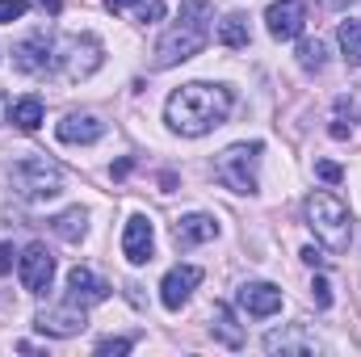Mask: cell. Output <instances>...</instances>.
<instances>
[{"mask_svg":"<svg viewBox=\"0 0 361 357\" xmlns=\"http://www.w3.org/2000/svg\"><path fill=\"white\" fill-rule=\"evenodd\" d=\"M231 105H235L231 89H223V85H206V80H193V85H180V89L169 97L164 118H169V126H173L177 135L197 139V135L223 126L227 114H231Z\"/></svg>","mask_w":361,"mask_h":357,"instance_id":"1","label":"cell"},{"mask_svg":"<svg viewBox=\"0 0 361 357\" xmlns=\"http://www.w3.org/2000/svg\"><path fill=\"white\" fill-rule=\"evenodd\" d=\"M206 38H210V8H206V0H189L156 47V68L164 72V68H177L185 59H193L206 47Z\"/></svg>","mask_w":361,"mask_h":357,"instance_id":"2","label":"cell"},{"mask_svg":"<svg viewBox=\"0 0 361 357\" xmlns=\"http://www.w3.org/2000/svg\"><path fill=\"white\" fill-rule=\"evenodd\" d=\"M307 227L315 231V240L328 253H349V244H353V214L332 193H311L307 198Z\"/></svg>","mask_w":361,"mask_h":357,"instance_id":"3","label":"cell"},{"mask_svg":"<svg viewBox=\"0 0 361 357\" xmlns=\"http://www.w3.org/2000/svg\"><path fill=\"white\" fill-rule=\"evenodd\" d=\"M101 59H105V47H101L97 34H63L51 47V72L63 76L68 85L89 80L92 72L101 68Z\"/></svg>","mask_w":361,"mask_h":357,"instance_id":"4","label":"cell"},{"mask_svg":"<svg viewBox=\"0 0 361 357\" xmlns=\"http://www.w3.org/2000/svg\"><path fill=\"white\" fill-rule=\"evenodd\" d=\"M8 181L25 202H47L55 193H63V169L55 160H47L42 152H25L21 160L8 164Z\"/></svg>","mask_w":361,"mask_h":357,"instance_id":"5","label":"cell"},{"mask_svg":"<svg viewBox=\"0 0 361 357\" xmlns=\"http://www.w3.org/2000/svg\"><path fill=\"white\" fill-rule=\"evenodd\" d=\"M265 143H235L214 160V177L223 181L231 193H257V164H261Z\"/></svg>","mask_w":361,"mask_h":357,"instance_id":"6","label":"cell"},{"mask_svg":"<svg viewBox=\"0 0 361 357\" xmlns=\"http://www.w3.org/2000/svg\"><path fill=\"white\" fill-rule=\"evenodd\" d=\"M34 328L42 332V337H55V341H68V337H76V332H85V307L80 303H47L42 311H38V320H34Z\"/></svg>","mask_w":361,"mask_h":357,"instance_id":"7","label":"cell"},{"mask_svg":"<svg viewBox=\"0 0 361 357\" xmlns=\"http://www.w3.org/2000/svg\"><path fill=\"white\" fill-rule=\"evenodd\" d=\"M17 273H21V286L30 294H47L51 282H55V257L47 244H25L21 261H17Z\"/></svg>","mask_w":361,"mask_h":357,"instance_id":"8","label":"cell"},{"mask_svg":"<svg viewBox=\"0 0 361 357\" xmlns=\"http://www.w3.org/2000/svg\"><path fill=\"white\" fill-rule=\"evenodd\" d=\"M51 47L55 38L51 34H30L13 47V68L25 72V76H47L51 72Z\"/></svg>","mask_w":361,"mask_h":357,"instance_id":"9","label":"cell"},{"mask_svg":"<svg viewBox=\"0 0 361 357\" xmlns=\"http://www.w3.org/2000/svg\"><path fill=\"white\" fill-rule=\"evenodd\" d=\"M265 25H269V34L277 42L298 38L302 25H307V4H302V0H273L269 13H265Z\"/></svg>","mask_w":361,"mask_h":357,"instance_id":"10","label":"cell"},{"mask_svg":"<svg viewBox=\"0 0 361 357\" xmlns=\"http://www.w3.org/2000/svg\"><path fill=\"white\" fill-rule=\"evenodd\" d=\"M197 286H202V269H197V265L169 269V273H164V282H160V303H164L169 311H180Z\"/></svg>","mask_w":361,"mask_h":357,"instance_id":"11","label":"cell"},{"mask_svg":"<svg viewBox=\"0 0 361 357\" xmlns=\"http://www.w3.org/2000/svg\"><path fill=\"white\" fill-rule=\"evenodd\" d=\"M152 248H156V231H152V219L147 214H130L126 231H122V257L130 265H147L152 261Z\"/></svg>","mask_w":361,"mask_h":357,"instance_id":"12","label":"cell"},{"mask_svg":"<svg viewBox=\"0 0 361 357\" xmlns=\"http://www.w3.org/2000/svg\"><path fill=\"white\" fill-rule=\"evenodd\" d=\"M68 298H72V303H80V307L89 311V307H97V303H105V298H109V282H105V277H97L92 269L76 265L72 273H68Z\"/></svg>","mask_w":361,"mask_h":357,"instance_id":"13","label":"cell"},{"mask_svg":"<svg viewBox=\"0 0 361 357\" xmlns=\"http://www.w3.org/2000/svg\"><path fill=\"white\" fill-rule=\"evenodd\" d=\"M235 298H240V307H244L248 315H257V320L281 311V290H277L273 282H244Z\"/></svg>","mask_w":361,"mask_h":357,"instance_id":"14","label":"cell"},{"mask_svg":"<svg viewBox=\"0 0 361 357\" xmlns=\"http://www.w3.org/2000/svg\"><path fill=\"white\" fill-rule=\"evenodd\" d=\"M214 236H219L214 214H180L177 227H173L177 248H197V244H206V240H214Z\"/></svg>","mask_w":361,"mask_h":357,"instance_id":"15","label":"cell"},{"mask_svg":"<svg viewBox=\"0 0 361 357\" xmlns=\"http://www.w3.org/2000/svg\"><path fill=\"white\" fill-rule=\"evenodd\" d=\"M265 349L269 353H315V337L302 328V324H286V328H273L265 337Z\"/></svg>","mask_w":361,"mask_h":357,"instance_id":"16","label":"cell"},{"mask_svg":"<svg viewBox=\"0 0 361 357\" xmlns=\"http://www.w3.org/2000/svg\"><path fill=\"white\" fill-rule=\"evenodd\" d=\"M59 143H97L105 135V122L97 114H68L59 126H55Z\"/></svg>","mask_w":361,"mask_h":357,"instance_id":"17","label":"cell"},{"mask_svg":"<svg viewBox=\"0 0 361 357\" xmlns=\"http://www.w3.org/2000/svg\"><path fill=\"white\" fill-rule=\"evenodd\" d=\"M210 332H214V341H223L227 349H244V328L235 324V315H231L227 303H214V307H210Z\"/></svg>","mask_w":361,"mask_h":357,"instance_id":"18","label":"cell"},{"mask_svg":"<svg viewBox=\"0 0 361 357\" xmlns=\"http://www.w3.org/2000/svg\"><path fill=\"white\" fill-rule=\"evenodd\" d=\"M105 8L114 13V17H122V13H135V21H160L164 17V0H105Z\"/></svg>","mask_w":361,"mask_h":357,"instance_id":"19","label":"cell"},{"mask_svg":"<svg viewBox=\"0 0 361 357\" xmlns=\"http://www.w3.org/2000/svg\"><path fill=\"white\" fill-rule=\"evenodd\" d=\"M219 42H223V47H231V51H244V47L252 42V34H248V17L227 13V17L219 21Z\"/></svg>","mask_w":361,"mask_h":357,"instance_id":"20","label":"cell"},{"mask_svg":"<svg viewBox=\"0 0 361 357\" xmlns=\"http://www.w3.org/2000/svg\"><path fill=\"white\" fill-rule=\"evenodd\" d=\"M8 118H13L17 131H38V126H42V97H21V101H13Z\"/></svg>","mask_w":361,"mask_h":357,"instance_id":"21","label":"cell"},{"mask_svg":"<svg viewBox=\"0 0 361 357\" xmlns=\"http://www.w3.org/2000/svg\"><path fill=\"white\" fill-rule=\"evenodd\" d=\"M51 231H55L59 240H68V244H80V240H85V210L72 206V210L55 214V219H51Z\"/></svg>","mask_w":361,"mask_h":357,"instance_id":"22","label":"cell"},{"mask_svg":"<svg viewBox=\"0 0 361 357\" xmlns=\"http://www.w3.org/2000/svg\"><path fill=\"white\" fill-rule=\"evenodd\" d=\"M336 42H341V51H345V59L361 68V21H353V17L341 21V25H336Z\"/></svg>","mask_w":361,"mask_h":357,"instance_id":"23","label":"cell"},{"mask_svg":"<svg viewBox=\"0 0 361 357\" xmlns=\"http://www.w3.org/2000/svg\"><path fill=\"white\" fill-rule=\"evenodd\" d=\"M324 63H328V47H324L319 38H307V42L298 47V68H302V72H324Z\"/></svg>","mask_w":361,"mask_h":357,"instance_id":"24","label":"cell"},{"mask_svg":"<svg viewBox=\"0 0 361 357\" xmlns=\"http://www.w3.org/2000/svg\"><path fill=\"white\" fill-rule=\"evenodd\" d=\"M311 298H315V307H319V311H328V307H332V286H328V277H315V282H311Z\"/></svg>","mask_w":361,"mask_h":357,"instance_id":"25","label":"cell"},{"mask_svg":"<svg viewBox=\"0 0 361 357\" xmlns=\"http://www.w3.org/2000/svg\"><path fill=\"white\" fill-rule=\"evenodd\" d=\"M25 0H0V21H17V17H25Z\"/></svg>","mask_w":361,"mask_h":357,"instance_id":"26","label":"cell"},{"mask_svg":"<svg viewBox=\"0 0 361 357\" xmlns=\"http://www.w3.org/2000/svg\"><path fill=\"white\" fill-rule=\"evenodd\" d=\"M130 345H135V341H122V337L114 341V337H105V341H97V353H130Z\"/></svg>","mask_w":361,"mask_h":357,"instance_id":"27","label":"cell"},{"mask_svg":"<svg viewBox=\"0 0 361 357\" xmlns=\"http://www.w3.org/2000/svg\"><path fill=\"white\" fill-rule=\"evenodd\" d=\"M315 173H319L324 181H341V164H332V160H324V164H319Z\"/></svg>","mask_w":361,"mask_h":357,"instance_id":"28","label":"cell"},{"mask_svg":"<svg viewBox=\"0 0 361 357\" xmlns=\"http://www.w3.org/2000/svg\"><path fill=\"white\" fill-rule=\"evenodd\" d=\"M302 261H307V265H324V261H328V257H324V253H319V248H302Z\"/></svg>","mask_w":361,"mask_h":357,"instance_id":"29","label":"cell"},{"mask_svg":"<svg viewBox=\"0 0 361 357\" xmlns=\"http://www.w3.org/2000/svg\"><path fill=\"white\" fill-rule=\"evenodd\" d=\"M8 257H13V248H8V244H0V273H8V269H13Z\"/></svg>","mask_w":361,"mask_h":357,"instance_id":"30","label":"cell"},{"mask_svg":"<svg viewBox=\"0 0 361 357\" xmlns=\"http://www.w3.org/2000/svg\"><path fill=\"white\" fill-rule=\"evenodd\" d=\"M130 164H135L130 156H126V160H118V164H114V177H126V173H130Z\"/></svg>","mask_w":361,"mask_h":357,"instance_id":"31","label":"cell"},{"mask_svg":"<svg viewBox=\"0 0 361 357\" xmlns=\"http://www.w3.org/2000/svg\"><path fill=\"white\" fill-rule=\"evenodd\" d=\"M38 4H42V8L51 13V17H59V8H63V0H38Z\"/></svg>","mask_w":361,"mask_h":357,"instance_id":"32","label":"cell"},{"mask_svg":"<svg viewBox=\"0 0 361 357\" xmlns=\"http://www.w3.org/2000/svg\"><path fill=\"white\" fill-rule=\"evenodd\" d=\"M8 109H13V105H8V97H4V92H0V122H4V118H8Z\"/></svg>","mask_w":361,"mask_h":357,"instance_id":"33","label":"cell"}]
</instances>
